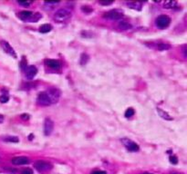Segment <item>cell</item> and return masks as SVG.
I'll return each mask as SVG.
<instances>
[{
	"instance_id": "cell-4",
	"label": "cell",
	"mask_w": 187,
	"mask_h": 174,
	"mask_svg": "<svg viewBox=\"0 0 187 174\" xmlns=\"http://www.w3.org/2000/svg\"><path fill=\"white\" fill-rule=\"evenodd\" d=\"M121 143H123L124 146H125V148L130 152H138L139 151V145L136 143L130 140V139L124 138L121 140Z\"/></svg>"
},
{
	"instance_id": "cell-3",
	"label": "cell",
	"mask_w": 187,
	"mask_h": 174,
	"mask_svg": "<svg viewBox=\"0 0 187 174\" xmlns=\"http://www.w3.org/2000/svg\"><path fill=\"white\" fill-rule=\"evenodd\" d=\"M37 102L39 105H42V106H48L50 105L51 103V101L47 93V92H42L40 93L39 95H38V98H37Z\"/></svg>"
},
{
	"instance_id": "cell-31",
	"label": "cell",
	"mask_w": 187,
	"mask_h": 174,
	"mask_svg": "<svg viewBox=\"0 0 187 174\" xmlns=\"http://www.w3.org/2000/svg\"><path fill=\"white\" fill-rule=\"evenodd\" d=\"M101 5H105V6H108V5H111L112 2H100Z\"/></svg>"
},
{
	"instance_id": "cell-21",
	"label": "cell",
	"mask_w": 187,
	"mask_h": 174,
	"mask_svg": "<svg viewBox=\"0 0 187 174\" xmlns=\"http://www.w3.org/2000/svg\"><path fill=\"white\" fill-rule=\"evenodd\" d=\"M157 48L161 51H164V50H167V49H170L171 48V46L167 45V44H159L157 46Z\"/></svg>"
},
{
	"instance_id": "cell-33",
	"label": "cell",
	"mask_w": 187,
	"mask_h": 174,
	"mask_svg": "<svg viewBox=\"0 0 187 174\" xmlns=\"http://www.w3.org/2000/svg\"><path fill=\"white\" fill-rule=\"evenodd\" d=\"M170 174H180L179 172H171Z\"/></svg>"
},
{
	"instance_id": "cell-12",
	"label": "cell",
	"mask_w": 187,
	"mask_h": 174,
	"mask_svg": "<svg viewBox=\"0 0 187 174\" xmlns=\"http://www.w3.org/2000/svg\"><path fill=\"white\" fill-rule=\"evenodd\" d=\"M29 159L26 158V157H16V158H13L11 160V162L14 164V165H26L29 163Z\"/></svg>"
},
{
	"instance_id": "cell-9",
	"label": "cell",
	"mask_w": 187,
	"mask_h": 174,
	"mask_svg": "<svg viewBox=\"0 0 187 174\" xmlns=\"http://www.w3.org/2000/svg\"><path fill=\"white\" fill-rule=\"evenodd\" d=\"M47 93L51 101V103H55L58 101L60 96V92L56 88H50L48 91H47Z\"/></svg>"
},
{
	"instance_id": "cell-26",
	"label": "cell",
	"mask_w": 187,
	"mask_h": 174,
	"mask_svg": "<svg viewBox=\"0 0 187 174\" xmlns=\"http://www.w3.org/2000/svg\"><path fill=\"white\" fill-rule=\"evenodd\" d=\"M22 174H33V171L30 169H26L22 171Z\"/></svg>"
},
{
	"instance_id": "cell-35",
	"label": "cell",
	"mask_w": 187,
	"mask_h": 174,
	"mask_svg": "<svg viewBox=\"0 0 187 174\" xmlns=\"http://www.w3.org/2000/svg\"><path fill=\"white\" fill-rule=\"evenodd\" d=\"M0 161H1V158H0Z\"/></svg>"
},
{
	"instance_id": "cell-10",
	"label": "cell",
	"mask_w": 187,
	"mask_h": 174,
	"mask_svg": "<svg viewBox=\"0 0 187 174\" xmlns=\"http://www.w3.org/2000/svg\"><path fill=\"white\" fill-rule=\"evenodd\" d=\"M53 129H54V122L50 119L47 118L44 122V134L46 136L50 135L53 131Z\"/></svg>"
},
{
	"instance_id": "cell-6",
	"label": "cell",
	"mask_w": 187,
	"mask_h": 174,
	"mask_svg": "<svg viewBox=\"0 0 187 174\" xmlns=\"http://www.w3.org/2000/svg\"><path fill=\"white\" fill-rule=\"evenodd\" d=\"M0 46H1V47L5 53H7L8 55H9L13 58H17V54H16L14 48L9 45V43H8L5 40H2V41H0Z\"/></svg>"
},
{
	"instance_id": "cell-18",
	"label": "cell",
	"mask_w": 187,
	"mask_h": 174,
	"mask_svg": "<svg viewBox=\"0 0 187 174\" xmlns=\"http://www.w3.org/2000/svg\"><path fill=\"white\" fill-rule=\"evenodd\" d=\"M176 5H177V3L175 1H166L164 4V8L169 9V8H173L174 7H176Z\"/></svg>"
},
{
	"instance_id": "cell-13",
	"label": "cell",
	"mask_w": 187,
	"mask_h": 174,
	"mask_svg": "<svg viewBox=\"0 0 187 174\" xmlns=\"http://www.w3.org/2000/svg\"><path fill=\"white\" fill-rule=\"evenodd\" d=\"M45 63L51 69H54V70H58V69L61 67V63L58 60H52V59H47L45 60Z\"/></svg>"
},
{
	"instance_id": "cell-29",
	"label": "cell",
	"mask_w": 187,
	"mask_h": 174,
	"mask_svg": "<svg viewBox=\"0 0 187 174\" xmlns=\"http://www.w3.org/2000/svg\"><path fill=\"white\" fill-rule=\"evenodd\" d=\"M91 174H106V172L103 170H96L94 172H92Z\"/></svg>"
},
{
	"instance_id": "cell-32",
	"label": "cell",
	"mask_w": 187,
	"mask_h": 174,
	"mask_svg": "<svg viewBox=\"0 0 187 174\" xmlns=\"http://www.w3.org/2000/svg\"><path fill=\"white\" fill-rule=\"evenodd\" d=\"M3 121H4V116H3V115H1V114H0V123H1V122H3Z\"/></svg>"
},
{
	"instance_id": "cell-14",
	"label": "cell",
	"mask_w": 187,
	"mask_h": 174,
	"mask_svg": "<svg viewBox=\"0 0 187 174\" xmlns=\"http://www.w3.org/2000/svg\"><path fill=\"white\" fill-rule=\"evenodd\" d=\"M157 113H158L159 115H160L163 119H164V120H167V121H172V120H173V117L170 116V114H169L168 113L163 111L161 108H157Z\"/></svg>"
},
{
	"instance_id": "cell-8",
	"label": "cell",
	"mask_w": 187,
	"mask_h": 174,
	"mask_svg": "<svg viewBox=\"0 0 187 174\" xmlns=\"http://www.w3.org/2000/svg\"><path fill=\"white\" fill-rule=\"evenodd\" d=\"M104 16L111 19V20L117 21V20H120L123 17V14L120 10H111V11L107 12Z\"/></svg>"
},
{
	"instance_id": "cell-2",
	"label": "cell",
	"mask_w": 187,
	"mask_h": 174,
	"mask_svg": "<svg viewBox=\"0 0 187 174\" xmlns=\"http://www.w3.org/2000/svg\"><path fill=\"white\" fill-rule=\"evenodd\" d=\"M71 16V11L69 8H61L58 10L54 15V19L58 23H63L69 20Z\"/></svg>"
},
{
	"instance_id": "cell-11",
	"label": "cell",
	"mask_w": 187,
	"mask_h": 174,
	"mask_svg": "<svg viewBox=\"0 0 187 174\" xmlns=\"http://www.w3.org/2000/svg\"><path fill=\"white\" fill-rule=\"evenodd\" d=\"M38 74V68L35 65H29L26 68V76L27 79H33Z\"/></svg>"
},
{
	"instance_id": "cell-25",
	"label": "cell",
	"mask_w": 187,
	"mask_h": 174,
	"mask_svg": "<svg viewBox=\"0 0 187 174\" xmlns=\"http://www.w3.org/2000/svg\"><path fill=\"white\" fill-rule=\"evenodd\" d=\"M170 162H171V163H173V164H177V162H178L177 157H176V156H174V155L171 156V157H170Z\"/></svg>"
},
{
	"instance_id": "cell-5",
	"label": "cell",
	"mask_w": 187,
	"mask_h": 174,
	"mask_svg": "<svg viewBox=\"0 0 187 174\" xmlns=\"http://www.w3.org/2000/svg\"><path fill=\"white\" fill-rule=\"evenodd\" d=\"M155 23H156V25L160 28H165L167 27L170 23H171V18L165 15H163V16H160L156 18L155 20Z\"/></svg>"
},
{
	"instance_id": "cell-7",
	"label": "cell",
	"mask_w": 187,
	"mask_h": 174,
	"mask_svg": "<svg viewBox=\"0 0 187 174\" xmlns=\"http://www.w3.org/2000/svg\"><path fill=\"white\" fill-rule=\"evenodd\" d=\"M35 168L37 170H39V172H44V171H47L48 170H50L52 168V165L47 161H37L35 164H34Z\"/></svg>"
},
{
	"instance_id": "cell-19",
	"label": "cell",
	"mask_w": 187,
	"mask_h": 174,
	"mask_svg": "<svg viewBox=\"0 0 187 174\" xmlns=\"http://www.w3.org/2000/svg\"><path fill=\"white\" fill-rule=\"evenodd\" d=\"M4 141L8 142V143H18V142H19L18 138H17V137H16V136H9V137H6V138H4Z\"/></svg>"
},
{
	"instance_id": "cell-23",
	"label": "cell",
	"mask_w": 187,
	"mask_h": 174,
	"mask_svg": "<svg viewBox=\"0 0 187 174\" xmlns=\"http://www.w3.org/2000/svg\"><path fill=\"white\" fill-rule=\"evenodd\" d=\"M8 100H9V97H8V95H7V94H3V95L0 96V102H1L2 103H6V102H8Z\"/></svg>"
},
{
	"instance_id": "cell-24",
	"label": "cell",
	"mask_w": 187,
	"mask_h": 174,
	"mask_svg": "<svg viewBox=\"0 0 187 174\" xmlns=\"http://www.w3.org/2000/svg\"><path fill=\"white\" fill-rule=\"evenodd\" d=\"M59 2H45V6L46 7H50L49 8H53L54 7H56Z\"/></svg>"
},
{
	"instance_id": "cell-16",
	"label": "cell",
	"mask_w": 187,
	"mask_h": 174,
	"mask_svg": "<svg viewBox=\"0 0 187 174\" xmlns=\"http://www.w3.org/2000/svg\"><path fill=\"white\" fill-rule=\"evenodd\" d=\"M127 6L132 9H137V10H141L142 8V3L139 2H129L127 3Z\"/></svg>"
},
{
	"instance_id": "cell-22",
	"label": "cell",
	"mask_w": 187,
	"mask_h": 174,
	"mask_svg": "<svg viewBox=\"0 0 187 174\" xmlns=\"http://www.w3.org/2000/svg\"><path fill=\"white\" fill-rule=\"evenodd\" d=\"M134 114V110L132 108H128L125 112V114H124V115H125L126 118H130L132 116H133Z\"/></svg>"
},
{
	"instance_id": "cell-1",
	"label": "cell",
	"mask_w": 187,
	"mask_h": 174,
	"mask_svg": "<svg viewBox=\"0 0 187 174\" xmlns=\"http://www.w3.org/2000/svg\"><path fill=\"white\" fill-rule=\"evenodd\" d=\"M18 17L25 22H37L41 18V15L39 13L34 14L31 11L24 10L18 13Z\"/></svg>"
},
{
	"instance_id": "cell-15",
	"label": "cell",
	"mask_w": 187,
	"mask_h": 174,
	"mask_svg": "<svg viewBox=\"0 0 187 174\" xmlns=\"http://www.w3.org/2000/svg\"><path fill=\"white\" fill-rule=\"evenodd\" d=\"M52 30V25H49V24H44L42 25L40 27H39V31L43 34H46V33H48Z\"/></svg>"
},
{
	"instance_id": "cell-34",
	"label": "cell",
	"mask_w": 187,
	"mask_h": 174,
	"mask_svg": "<svg viewBox=\"0 0 187 174\" xmlns=\"http://www.w3.org/2000/svg\"><path fill=\"white\" fill-rule=\"evenodd\" d=\"M142 174H151V173H149V172H144V173H142Z\"/></svg>"
},
{
	"instance_id": "cell-27",
	"label": "cell",
	"mask_w": 187,
	"mask_h": 174,
	"mask_svg": "<svg viewBox=\"0 0 187 174\" xmlns=\"http://www.w3.org/2000/svg\"><path fill=\"white\" fill-rule=\"evenodd\" d=\"M19 5H21V6H24V7H28L29 5H31V2H17Z\"/></svg>"
},
{
	"instance_id": "cell-28",
	"label": "cell",
	"mask_w": 187,
	"mask_h": 174,
	"mask_svg": "<svg viewBox=\"0 0 187 174\" xmlns=\"http://www.w3.org/2000/svg\"><path fill=\"white\" fill-rule=\"evenodd\" d=\"M89 7H82V11L83 12H90L91 11V8H88Z\"/></svg>"
},
{
	"instance_id": "cell-17",
	"label": "cell",
	"mask_w": 187,
	"mask_h": 174,
	"mask_svg": "<svg viewBox=\"0 0 187 174\" xmlns=\"http://www.w3.org/2000/svg\"><path fill=\"white\" fill-rule=\"evenodd\" d=\"M120 29H122V30H128V29H130V28H132V25L128 23V22H126V21H120V23H119V25H118Z\"/></svg>"
},
{
	"instance_id": "cell-20",
	"label": "cell",
	"mask_w": 187,
	"mask_h": 174,
	"mask_svg": "<svg viewBox=\"0 0 187 174\" xmlns=\"http://www.w3.org/2000/svg\"><path fill=\"white\" fill-rule=\"evenodd\" d=\"M89 61V55L86 54H82L80 56V64L81 65H85Z\"/></svg>"
},
{
	"instance_id": "cell-30",
	"label": "cell",
	"mask_w": 187,
	"mask_h": 174,
	"mask_svg": "<svg viewBox=\"0 0 187 174\" xmlns=\"http://www.w3.org/2000/svg\"><path fill=\"white\" fill-rule=\"evenodd\" d=\"M21 118L24 119V120H28L29 119V115L28 114H22L21 115Z\"/></svg>"
}]
</instances>
